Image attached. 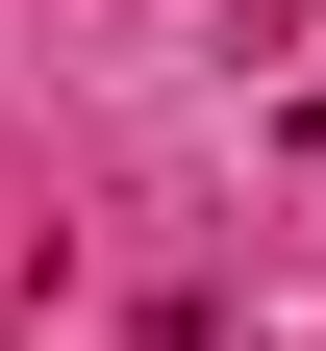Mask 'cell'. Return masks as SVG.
Returning <instances> with one entry per match:
<instances>
[{
	"instance_id": "6da1fadb",
	"label": "cell",
	"mask_w": 326,
	"mask_h": 351,
	"mask_svg": "<svg viewBox=\"0 0 326 351\" xmlns=\"http://www.w3.org/2000/svg\"><path fill=\"white\" fill-rule=\"evenodd\" d=\"M301 25H326V0H301Z\"/></svg>"
}]
</instances>
